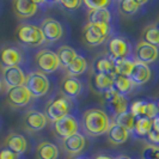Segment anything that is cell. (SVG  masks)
Instances as JSON below:
<instances>
[{"label": "cell", "mask_w": 159, "mask_h": 159, "mask_svg": "<svg viewBox=\"0 0 159 159\" xmlns=\"http://www.w3.org/2000/svg\"><path fill=\"white\" fill-rule=\"evenodd\" d=\"M112 121L103 109L91 108L83 112L81 128L89 136H101L108 133Z\"/></svg>", "instance_id": "1"}, {"label": "cell", "mask_w": 159, "mask_h": 159, "mask_svg": "<svg viewBox=\"0 0 159 159\" xmlns=\"http://www.w3.org/2000/svg\"><path fill=\"white\" fill-rule=\"evenodd\" d=\"M73 105H74L73 99L61 93L49 99V102L46 105L44 114L49 121L55 122L66 115H70L73 109Z\"/></svg>", "instance_id": "2"}, {"label": "cell", "mask_w": 159, "mask_h": 159, "mask_svg": "<svg viewBox=\"0 0 159 159\" xmlns=\"http://www.w3.org/2000/svg\"><path fill=\"white\" fill-rule=\"evenodd\" d=\"M111 37V25L88 23L83 29V39L89 47H97Z\"/></svg>", "instance_id": "3"}, {"label": "cell", "mask_w": 159, "mask_h": 159, "mask_svg": "<svg viewBox=\"0 0 159 159\" xmlns=\"http://www.w3.org/2000/svg\"><path fill=\"white\" fill-rule=\"evenodd\" d=\"M16 39L26 47H39L46 42L40 26L31 23L19 24L16 30Z\"/></svg>", "instance_id": "4"}, {"label": "cell", "mask_w": 159, "mask_h": 159, "mask_svg": "<svg viewBox=\"0 0 159 159\" xmlns=\"http://www.w3.org/2000/svg\"><path fill=\"white\" fill-rule=\"evenodd\" d=\"M24 86L28 89V91L31 93L32 97H43L47 95L50 86V81L48 79L47 74L40 71L31 72L26 75Z\"/></svg>", "instance_id": "5"}, {"label": "cell", "mask_w": 159, "mask_h": 159, "mask_svg": "<svg viewBox=\"0 0 159 159\" xmlns=\"http://www.w3.org/2000/svg\"><path fill=\"white\" fill-rule=\"evenodd\" d=\"M107 55L114 61L117 59L133 56V49L130 42L123 36H111L107 41Z\"/></svg>", "instance_id": "6"}, {"label": "cell", "mask_w": 159, "mask_h": 159, "mask_svg": "<svg viewBox=\"0 0 159 159\" xmlns=\"http://www.w3.org/2000/svg\"><path fill=\"white\" fill-rule=\"evenodd\" d=\"M35 64L40 72L44 74L54 73L60 67V61L56 53L50 49H41L35 55Z\"/></svg>", "instance_id": "7"}, {"label": "cell", "mask_w": 159, "mask_h": 159, "mask_svg": "<svg viewBox=\"0 0 159 159\" xmlns=\"http://www.w3.org/2000/svg\"><path fill=\"white\" fill-rule=\"evenodd\" d=\"M104 99L107 101L108 104V109L110 114L112 115L114 119H116L117 116L129 111V101L127 97L119 95L114 89L105 92L103 95Z\"/></svg>", "instance_id": "8"}, {"label": "cell", "mask_w": 159, "mask_h": 159, "mask_svg": "<svg viewBox=\"0 0 159 159\" xmlns=\"http://www.w3.org/2000/svg\"><path fill=\"white\" fill-rule=\"evenodd\" d=\"M22 49L13 44H5L0 48V66L2 68L20 66L23 62Z\"/></svg>", "instance_id": "9"}, {"label": "cell", "mask_w": 159, "mask_h": 159, "mask_svg": "<svg viewBox=\"0 0 159 159\" xmlns=\"http://www.w3.org/2000/svg\"><path fill=\"white\" fill-rule=\"evenodd\" d=\"M79 127L80 126L78 120L71 114L53 122V129H54L55 134L59 138H61L62 140L75 134V133H79Z\"/></svg>", "instance_id": "10"}, {"label": "cell", "mask_w": 159, "mask_h": 159, "mask_svg": "<svg viewBox=\"0 0 159 159\" xmlns=\"http://www.w3.org/2000/svg\"><path fill=\"white\" fill-rule=\"evenodd\" d=\"M133 56L135 61L143 62V64L150 65L158 60L159 57V48L151 46L143 41H140L134 48Z\"/></svg>", "instance_id": "11"}, {"label": "cell", "mask_w": 159, "mask_h": 159, "mask_svg": "<svg viewBox=\"0 0 159 159\" xmlns=\"http://www.w3.org/2000/svg\"><path fill=\"white\" fill-rule=\"evenodd\" d=\"M40 28L47 42H56L64 36V26L55 18H44L41 22Z\"/></svg>", "instance_id": "12"}, {"label": "cell", "mask_w": 159, "mask_h": 159, "mask_svg": "<svg viewBox=\"0 0 159 159\" xmlns=\"http://www.w3.org/2000/svg\"><path fill=\"white\" fill-rule=\"evenodd\" d=\"M48 119L46 114L39 110L31 109L25 112L23 119V125L29 132H40L47 126Z\"/></svg>", "instance_id": "13"}, {"label": "cell", "mask_w": 159, "mask_h": 159, "mask_svg": "<svg viewBox=\"0 0 159 159\" xmlns=\"http://www.w3.org/2000/svg\"><path fill=\"white\" fill-rule=\"evenodd\" d=\"M1 77H2V83L8 89H13L18 86H24L26 74L19 66H15V67L2 68Z\"/></svg>", "instance_id": "14"}, {"label": "cell", "mask_w": 159, "mask_h": 159, "mask_svg": "<svg viewBox=\"0 0 159 159\" xmlns=\"http://www.w3.org/2000/svg\"><path fill=\"white\" fill-rule=\"evenodd\" d=\"M7 102L10 105L15 108H23L31 102L32 96L28 91L25 86H18V88L8 89L7 90Z\"/></svg>", "instance_id": "15"}, {"label": "cell", "mask_w": 159, "mask_h": 159, "mask_svg": "<svg viewBox=\"0 0 159 159\" xmlns=\"http://www.w3.org/2000/svg\"><path fill=\"white\" fill-rule=\"evenodd\" d=\"M60 90L61 93L70 98H75L78 96L81 95L83 92V83L79 78L77 77H71V75H66L62 78L60 83Z\"/></svg>", "instance_id": "16"}, {"label": "cell", "mask_w": 159, "mask_h": 159, "mask_svg": "<svg viewBox=\"0 0 159 159\" xmlns=\"http://www.w3.org/2000/svg\"><path fill=\"white\" fill-rule=\"evenodd\" d=\"M85 146H86V139L81 133H75L62 140L64 150L71 156H79L85 150Z\"/></svg>", "instance_id": "17"}, {"label": "cell", "mask_w": 159, "mask_h": 159, "mask_svg": "<svg viewBox=\"0 0 159 159\" xmlns=\"http://www.w3.org/2000/svg\"><path fill=\"white\" fill-rule=\"evenodd\" d=\"M39 10V5L36 1L28 0H15L13 1V11L18 18L28 19L36 15Z\"/></svg>", "instance_id": "18"}, {"label": "cell", "mask_w": 159, "mask_h": 159, "mask_svg": "<svg viewBox=\"0 0 159 159\" xmlns=\"http://www.w3.org/2000/svg\"><path fill=\"white\" fill-rule=\"evenodd\" d=\"M152 77V71L150 68V66L143 62L135 61L134 68L132 71V74L129 75V78L132 79V81L135 84L136 86H143L145 85L148 80L151 79Z\"/></svg>", "instance_id": "19"}, {"label": "cell", "mask_w": 159, "mask_h": 159, "mask_svg": "<svg viewBox=\"0 0 159 159\" xmlns=\"http://www.w3.org/2000/svg\"><path fill=\"white\" fill-rule=\"evenodd\" d=\"M5 146L10 148L11 151H13L15 153L22 156L24 154L26 150H28V141L25 139V136L18 133H10L6 139H5Z\"/></svg>", "instance_id": "20"}, {"label": "cell", "mask_w": 159, "mask_h": 159, "mask_svg": "<svg viewBox=\"0 0 159 159\" xmlns=\"http://www.w3.org/2000/svg\"><path fill=\"white\" fill-rule=\"evenodd\" d=\"M114 80H115V75L95 73V75L92 78V86L98 93L104 95L105 92L114 89Z\"/></svg>", "instance_id": "21"}, {"label": "cell", "mask_w": 159, "mask_h": 159, "mask_svg": "<svg viewBox=\"0 0 159 159\" xmlns=\"http://www.w3.org/2000/svg\"><path fill=\"white\" fill-rule=\"evenodd\" d=\"M130 135V133L128 132L126 128L121 127L120 125L115 123L112 121L111 126L109 128L108 133H107V138L108 140L114 145H121L125 143L128 140V138Z\"/></svg>", "instance_id": "22"}, {"label": "cell", "mask_w": 159, "mask_h": 159, "mask_svg": "<svg viewBox=\"0 0 159 159\" xmlns=\"http://www.w3.org/2000/svg\"><path fill=\"white\" fill-rule=\"evenodd\" d=\"M136 85L132 81L129 77H123V75H119L115 74V80H114V90L121 96L127 97L130 95L134 90H135Z\"/></svg>", "instance_id": "23"}, {"label": "cell", "mask_w": 159, "mask_h": 159, "mask_svg": "<svg viewBox=\"0 0 159 159\" xmlns=\"http://www.w3.org/2000/svg\"><path fill=\"white\" fill-rule=\"evenodd\" d=\"M93 71L97 74H111V75L116 74L114 60L108 55L98 56L96 59L93 62Z\"/></svg>", "instance_id": "24"}, {"label": "cell", "mask_w": 159, "mask_h": 159, "mask_svg": "<svg viewBox=\"0 0 159 159\" xmlns=\"http://www.w3.org/2000/svg\"><path fill=\"white\" fill-rule=\"evenodd\" d=\"M37 159H57L59 158V147L50 141H42L36 148Z\"/></svg>", "instance_id": "25"}, {"label": "cell", "mask_w": 159, "mask_h": 159, "mask_svg": "<svg viewBox=\"0 0 159 159\" xmlns=\"http://www.w3.org/2000/svg\"><path fill=\"white\" fill-rule=\"evenodd\" d=\"M88 19L89 23L91 24H107V25H111L112 13L109 8L93 10V11H89Z\"/></svg>", "instance_id": "26"}, {"label": "cell", "mask_w": 159, "mask_h": 159, "mask_svg": "<svg viewBox=\"0 0 159 159\" xmlns=\"http://www.w3.org/2000/svg\"><path fill=\"white\" fill-rule=\"evenodd\" d=\"M56 55L59 57L60 66L67 68L75 60V57L78 56V53L75 52L74 48L70 47V46H61V47L57 48Z\"/></svg>", "instance_id": "27"}, {"label": "cell", "mask_w": 159, "mask_h": 159, "mask_svg": "<svg viewBox=\"0 0 159 159\" xmlns=\"http://www.w3.org/2000/svg\"><path fill=\"white\" fill-rule=\"evenodd\" d=\"M114 65H115V72H116V74L123 75V77H129L132 74L133 68H134L135 59H134V56L117 59V60L114 61Z\"/></svg>", "instance_id": "28"}, {"label": "cell", "mask_w": 159, "mask_h": 159, "mask_svg": "<svg viewBox=\"0 0 159 159\" xmlns=\"http://www.w3.org/2000/svg\"><path fill=\"white\" fill-rule=\"evenodd\" d=\"M147 1H136V0H122L119 2V11L123 16H133L138 13Z\"/></svg>", "instance_id": "29"}, {"label": "cell", "mask_w": 159, "mask_h": 159, "mask_svg": "<svg viewBox=\"0 0 159 159\" xmlns=\"http://www.w3.org/2000/svg\"><path fill=\"white\" fill-rule=\"evenodd\" d=\"M152 126H153V121L147 119V117L136 119L135 126H134V129H133V133L132 134L135 136V138H140V139L147 138V135L151 132Z\"/></svg>", "instance_id": "30"}, {"label": "cell", "mask_w": 159, "mask_h": 159, "mask_svg": "<svg viewBox=\"0 0 159 159\" xmlns=\"http://www.w3.org/2000/svg\"><path fill=\"white\" fill-rule=\"evenodd\" d=\"M65 70H66L67 75L77 77L78 78L79 75H81L83 73H85V71L88 70V61H86V59L83 55L78 54V56L75 57V60Z\"/></svg>", "instance_id": "31"}, {"label": "cell", "mask_w": 159, "mask_h": 159, "mask_svg": "<svg viewBox=\"0 0 159 159\" xmlns=\"http://www.w3.org/2000/svg\"><path fill=\"white\" fill-rule=\"evenodd\" d=\"M141 39L143 42L159 48V29L157 28V25L151 24V25L145 26L141 34Z\"/></svg>", "instance_id": "32"}, {"label": "cell", "mask_w": 159, "mask_h": 159, "mask_svg": "<svg viewBox=\"0 0 159 159\" xmlns=\"http://www.w3.org/2000/svg\"><path fill=\"white\" fill-rule=\"evenodd\" d=\"M114 122L120 125L121 127L126 128L128 132L132 134L133 129H134V126H135L136 117L130 111H127L125 112V114H122V115H120V116H117L116 119H114Z\"/></svg>", "instance_id": "33"}, {"label": "cell", "mask_w": 159, "mask_h": 159, "mask_svg": "<svg viewBox=\"0 0 159 159\" xmlns=\"http://www.w3.org/2000/svg\"><path fill=\"white\" fill-rule=\"evenodd\" d=\"M146 105H147V101H135L132 104H129V111L132 112L136 119L145 117Z\"/></svg>", "instance_id": "34"}, {"label": "cell", "mask_w": 159, "mask_h": 159, "mask_svg": "<svg viewBox=\"0 0 159 159\" xmlns=\"http://www.w3.org/2000/svg\"><path fill=\"white\" fill-rule=\"evenodd\" d=\"M143 159H159V146L146 143L143 148Z\"/></svg>", "instance_id": "35"}, {"label": "cell", "mask_w": 159, "mask_h": 159, "mask_svg": "<svg viewBox=\"0 0 159 159\" xmlns=\"http://www.w3.org/2000/svg\"><path fill=\"white\" fill-rule=\"evenodd\" d=\"M83 5H85V7H88L89 11H93V10H101V8H109V6L111 5V1H109V0H101V1L85 0L83 2Z\"/></svg>", "instance_id": "36"}, {"label": "cell", "mask_w": 159, "mask_h": 159, "mask_svg": "<svg viewBox=\"0 0 159 159\" xmlns=\"http://www.w3.org/2000/svg\"><path fill=\"white\" fill-rule=\"evenodd\" d=\"M159 116L158 112V108H157V103L154 102H151V101H147V105H146V112H145V117L150 120L157 119Z\"/></svg>", "instance_id": "37"}, {"label": "cell", "mask_w": 159, "mask_h": 159, "mask_svg": "<svg viewBox=\"0 0 159 159\" xmlns=\"http://www.w3.org/2000/svg\"><path fill=\"white\" fill-rule=\"evenodd\" d=\"M146 139H147L148 143L159 146V125H157L154 121H153V126H152L151 132H150V134L147 135Z\"/></svg>", "instance_id": "38"}, {"label": "cell", "mask_w": 159, "mask_h": 159, "mask_svg": "<svg viewBox=\"0 0 159 159\" xmlns=\"http://www.w3.org/2000/svg\"><path fill=\"white\" fill-rule=\"evenodd\" d=\"M59 4H60L61 6H64L66 10L73 11V10L79 8L80 6L83 5V1H80V0H61Z\"/></svg>", "instance_id": "39"}, {"label": "cell", "mask_w": 159, "mask_h": 159, "mask_svg": "<svg viewBox=\"0 0 159 159\" xmlns=\"http://www.w3.org/2000/svg\"><path fill=\"white\" fill-rule=\"evenodd\" d=\"M0 159H19V154L15 153L6 146L0 148Z\"/></svg>", "instance_id": "40"}, {"label": "cell", "mask_w": 159, "mask_h": 159, "mask_svg": "<svg viewBox=\"0 0 159 159\" xmlns=\"http://www.w3.org/2000/svg\"><path fill=\"white\" fill-rule=\"evenodd\" d=\"M93 159H115V158L111 157V156H109V154H105V153H99Z\"/></svg>", "instance_id": "41"}, {"label": "cell", "mask_w": 159, "mask_h": 159, "mask_svg": "<svg viewBox=\"0 0 159 159\" xmlns=\"http://www.w3.org/2000/svg\"><path fill=\"white\" fill-rule=\"evenodd\" d=\"M70 159H90L89 157H86V156H72Z\"/></svg>", "instance_id": "42"}, {"label": "cell", "mask_w": 159, "mask_h": 159, "mask_svg": "<svg viewBox=\"0 0 159 159\" xmlns=\"http://www.w3.org/2000/svg\"><path fill=\"white\" fill-rule=\"evenodd\" d=\"M115 159H133V158H130V157H128V156H125V154H121V156H117Z\"/></svg>", "instance_id": "43"}, {"label": "cell", "mask_w": 159, "mask_h": 159, "mask_svg": "<svg viewBox=\"0 0 159 159\" xmlns=\"http://www.w3.org/2000/svg\"><path fill=\"white\" fill-rule=\"evenodd\" d=\"M2 86H4V83H2V80L0 79V92L2 91Z\"/></svg>", "instance_id": "44"}, {"label": "cell", "mask_w": 159, "mask_h": 159, "mask_svg": "<svg viewBox=\"0 0 159 159\" xmlns=\"http://www.w3.org/2000/svg\"><path fill=\"white\" fill-rule=\"evenodd\" d=\"M157 108H158V112H159V99H158V102H157Z\"/></svg>", "instance_id": "45"}, {"label": "cell", "mask_w": 159, "mask_h": 159, "mask_svg": "<svg viewBox=\"0 0 159 159\" xmlns=\"http://www.w3.org/2000/svg\"><path fill=\"white\" fill-rule=\"evenodd\" d=\"M156 25H157V28H158V29H159V22H158V23H157V24H156Z\"/></svg>", "instance_id": "46"}]
</instances>
